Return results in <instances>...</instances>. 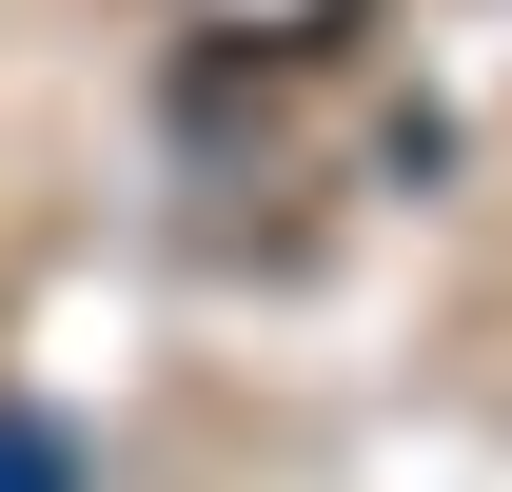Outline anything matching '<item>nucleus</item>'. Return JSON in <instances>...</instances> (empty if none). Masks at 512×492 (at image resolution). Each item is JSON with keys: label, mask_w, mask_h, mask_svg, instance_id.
Segmentation results:
<instances>
[{"label": "nucleus", "mask_w": 512, "mask_h": 492, "mask_svg": "<svg viewBox=\"0 0 512 492\" xmlns=\"http://www.w3.org/2000/svg\"><path fill=\"white\" fill-rule=\"evenodd\" d=\"M0 492H79V433L60 414H0Z\"/></svg>", "instance_id": "obj_1"}]
</instances>
